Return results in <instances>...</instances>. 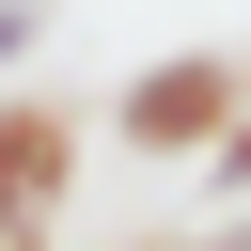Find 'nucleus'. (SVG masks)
Here are the masks:
<instances>
[{
	"label": "nucleus",
	"instance_id": "20e7f679",
	"mask_svg": "<svg viewBox=\"0 0 251 251\" xmlns=\"http://www.w3.org/2000/svg\"><path fill=\"white\" fill-rule=\"evenodd\" d=\"M31 251H47V235H31Z\"/></svg>",
	"mask_w": 251,
	"mask_h": 251
},
{
	"label": "nucleus",
	"instance_id": "f257e3e1",
	"mask_svg": "<svg viewBox=\"0 0 251 251\" xmlns=\"http://www.w3.org/2000/svg\"><path fill=\"white\" fill-rule=\"evenodd\" d=\"M235 94H251V63H220V47L141 63V78L110 94V141H126V157H204V141L235 126Z\"/></svg>",
	"mask_w": 251,
	"mask_h": 251
},
{
	"label": "nucleus",
	"instance_id": "f03ea898",
	"mask_svg": "<svg viewBox=\"0 0 251 251\" xmlns=\"http://www.w3.org/2000/svg\"><path fill=\"white\" fill-rule=\"evenodd\" d=\"M63 188H78V126L63 110H0V251H31Z\"/></svg>",
	"mask_w": 251,
	"mask_h": 251
},
{
	"label": "nucleus",
	"instance_id": "7ed1b4c3",
	"mask_svg": "<svg viewBox=\"0 0 251 251\" xmlns=\"http://www.w3.org/2000/svg\"><path fill=\"white\" fill-rule=\"evenodd\" d=\"M16 47H31V0H0V78H16Z\"/></svg>",
	"mask_w": 251,
	"mask_h": 251
}]
</instances>
